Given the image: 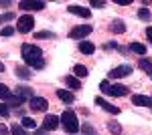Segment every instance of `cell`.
Wrapping results in <instances>:
<instances>
[{
    "mask_svg": "<svg viewBox=\"0 0 152 135\" xmlns=\"http://www.w3.org/2000/svg\"><path fill=\"white\" fill-rule=\"evenodd\" d=\"M20 53H23V58H24V63H26L28 67H33V69H45L43 51H41L39 46L28 45V43H26V45H23Z\"/></svg>",
    "mask_w": 152,
    "mask_h": 135,
    "instance_id": "6da1fadb",
    "label": "cell"
},
{
    "mask_svg": "<svg viewBox=\"0 0 152 135\" xmlns=\"http://www.w3.org/2000/svg\"><path fill=\"white\" fill-rule=\"evenodd\" d=\"M59 121H61V125H63V127H65V131H67V133H77V131H79V121H77V115H75V113L73 111H63V115H61V119H59Z\"/></svg>",
    "mask_w": 152,
    "mask_h": 135,
    "instance_id": "7a4b0ae2",
    "label": "cell"
},
{
    "mask_svg": "<svg viewBox=\"0 0 152 135\" xmlns=\"http://www.w3.org/2000/svg\"><path fill=\"white\" fill-rule=\"evenodd\" d=\"M33 26H35V18H33L31 14H23V16L16 20V30H18V32H23V34L31 32V30H33Z\"/></svg>",
    "mask_w": 152,
    "mask_h": 135,
    "instance_id": "3957f363",
    "label": "cell"
},
{
    "mask_svg": "<svg viewBox=\"0 0 152 135\" xmlns=\"http://www.w3.org/2000/svg\"><path fill=\"white\" fill-rule=\"evenodd\" d=\"M28 107L33 109V113H43V111H47L49 101L43 99V97H33V99L28 101Z\"/></svg>",
    "mask_w": 152,
    "mask_h": 135,
    "instance_id": "277c9868",
    "label": "cell"
},
{
    "mask_svg": "<svg viewBox=\"0 0 152 135\" xmlns=\"http://www.w3.org/2000/svg\"><path fill=\"white\" fill-rule=\"evenodd\" d=\"M89 32H91V26H89V24H81V26L71 28L69 36H71V38H77V40H83V38H85Z\"/></svg>",
    "mask_w": 152,
    "mask_h": 135,
    "instance_id": "5b68a950",
    "label": "cell"
},
{
    "mask_svg": "<svg viewBox=\"0 0 152 135\" xmlns=\"http://www.w3.org/2000/svg\"><path fill=\"white\" fill-rule=\"evenodd\" d=\"M130 73H132V67L130 65H120V67L110 71V77L112 79H122V77H128Z\"/></svg>",
    "mask_w": 152,
    "mask_h": 135,
    "instance_id": "8992f818",
    "label": "cell"
},
{
    "mask_svg": "<svg viewBox=\"0 0 152 135\" xmlns=\"http://www.w3.org/2000/svg\"><path fill=\"white\" fill-rule=\"evenodd\" d=\"M95 105H99L102 109H105L107 113H114V115H118V113H120V109H118L116 105H112V103H107V101L104 99V97H95Z\"/></svg>",
    "mask_w": 152,
    "mask_h": 135,
    "instance_id": "52a82bcc",
    "label": "cell"
},
{
    "mask_svg": "<svg viewBox=\"0 0 152 135\" xmlns=\"http://www.w3.org/2000/svg\"><path fill=\"white\" fill-rule=\"evenodd\" d=\"M59 123H61V121H59V117H55V115H47V117L43 119V127H45L47 131H55L59 127Z\"/></svg>",
    "mask_w": 152,
    "mask_h": 135,
    "instance_id": "ba28073f",
    "label": "cell"
},
{
    "mask_svg": "<svg viewBox=\"0 0 152 135\" xmlns=\"http://www.w3.org/2000/svg\"><path fill=\"white\" fill-rule=\"evenodd\" d=\"M67 10H69L71 14L81 16V18H89V16H91V10H89V8H83V6H77V4H71Z\"/></svg>",
    "mask_w": 152,
    "mask_h": 135,
    "instance_id": "9c48e42d",
    "label": "cell"
},
{
    "mask_svg": "<svg viewBox=\"0 0 152 135\" xmlns=\"http://www.w3.org/2000/svg\"><path fill=\"white\" fill-rule=\"evenodd\" d=\"M132 103L138 105V107H152V97H146V95H134V97H132Z\"/></svg>",
    "mask_w": 152,
    "mask_h": 135,
    "instance_id": "30bf717a",
    "label": "cell"
},
{
    "mask_svg": "<svg viewBox=\"0 0 152 135\" xmlns=\"http://www.w3.org/2000/svg\"><path fill=\"white\" fill-rule=\"evenodd\" d=\"M18 6H20V8H23V10H43V8H45V2H20V4H18Z\"/></svg>",
    "mask_w": 152,
    "mask_h": 135,
    "instance_id": "8fae6325",
    "label": "cell"
},
{
    "mask_svg": "<svg viewBox=\"0 0 152 135\" xmlns=\"http://www.w3.org/2000/svg\"><path fill=\"white\" fill-rule=\"evenodd\" d=\"M16 97H20L23 101H24V99H28V101H31L35 95H33V91L28 89L26 85H20V87H16Z\"/></svg>",
    "mask_w": 152,
    "mask_h": 135,
    "instance_id": "7c38bea8",
    "label": "cell"
},
{
    "mask_svg": "<svg viewBox=\"0 0 152 135\" xmlns=\"http://www.w3.org/2000/svg\"><path fill=\"white\" fill-rule=\"evenodd\" d=\"M110 30L116 32V34H122V32H126V24H124V20L116 18V20H112V24H110Z\"/></svg>",
    "mask_w": 152,
    "mask_h": 135,
    "instance_id": "4fadbf2b",
    "label": "cell"
},
{
    "mask_svg": "<svg viewBox=\"0 0 152 135\" xmlns=\"http://www.w3.org/2000/svg\"><path fill=\"white\" fill-rule=\"evenodd\" d=\"M79 48H81L83 55H94L95 53V45L89 43V40H81V43H79Z\"/></svg>",
    "mask_w": 152,
    "mask_h": 135,
    "instance_id": "5bb4252c",
    "label": "cell"
},
{
    "mask_svg": "<svg viewBox=\"0 0 152 135\" xmlns=\"http://www.w3.org/2000/svg\"><path fill=\"white\" fill-rule=\"evenodd\" d=\"M57 97H59L63 103H73V101H75L73 93H69V91H65V89H59V91H57Z\"/></svg>",
    "mask_w": 152,
    "mask_h": 135,
    "instance_id": "9a60e30c",
    "label": "cell"
},
{
    "mask_svg": "<svg viewBox=\"0 0 152 135\" xmlns=\"http://www.w3.org/2000/svg\"><path fill=\"white\" fill-rule=\"evenodd\" d=\"M14 73H16L18 79H24V81H28L31 77H33V73H31L26 67H16V69H14Z\"/></svg>",
    "mask_w": 152,
    "mask_h": 135,
    "instance_id": "2e32d148",
    "label": "cell"
},
{
    "mask_svg": "<svg viewBox=\"0 0 152 135\" xmlns=\"http://www.w3.org/2000/svg\"><path fill=\"white\" fill-rule=\"evenodd\" d=\"M65 85H67V87H69V89H81V81H77L75 79V77H71V75H67V77H65Z\"/></svg>",
    "mask_w": 152,
    "mask_h": 135,
    "instance_id": "e0dca14e",
    "label": "cell"
},
{
    "mask_svg": "<svg viewBox=\"0 0 152 135\" xmlns=\"http://www.w3.org/2000/svg\"><path fill=\"white\" fill-rule=\"evenodd\" d=\"M138 67H140L146 75H152V63L148 58H140V61H138Z\"/></svg>",
    "mask_w": 152,
    "mask_h": 135,
    "instance_id": "ac0fdd59",
    "label": "cell"
},
{
    "mask_svg": "<svg viewBox=\"0 0 152 135\" xmlns=\"http://www.w3.org/2000/svg\"><path fill=\"white\" fill-rule=\"evenodd\" d=\"M73 75L79 77V79L87 77V67H83V65H75V67H73Z\"/></svg>",
    "mask_w": 152,
    "mask_h": 135,
    "instance_id": "d6986e66",
    "label": "cell"
},
{
    "mask_svg": "<svg viewBox=\"0 0 152 135\" xmlns=\"http://www.w3.org/2000/svg\"><path fill=\"white\" fill-rule=\"evenodd\" d=\"M130 51L136 53V55H146V46L140 45V43H132V45H130Z\"/></svg>",
    "mask_w": 152,
    "mask_h": 135,
    "instance_id": "ffe728a7",
    "label": "cell"
},
{
    "mask_svg": "<svg viewBox=\"0 0 152 135\" xmlns=\"http://www.w3.org/2000/svg\"><path fill=\"white\" fill-rule=\"evenodd\" d=\"M10 97H12L10 89H8L6 85H2V83H0V99H2V101H8Z\"/></svg>",
    "mask_w": 152,
    "mask_h": 135,
    "instance_id": "44dd1931",
    "label": "cell"
},
{
    "mask_svg": "<svg viewBox=\"0 0 152 135\" xmlns=\"http://www.w3.org/2000/svg\"><path fill=\"white\" fill-rule=\"evenodd\" d=\"M10 133H12V135H28V133H26V129H24L23 125H16V123L12 125Z\"/></svg>",
    "mask_w": 152,
    "mask_h": 135,
    "instance_id": "7402d4cb",
    "label": "cell"
},
{
    "mask_svg": "<svg viewBox=\"0 0 152 135\" xmlns=\"http://www.w3.org/2000/svg\"><path fill=\"white\" fill-rule=\"evenodd\" d=\"M138 18H140L142 22H148V18H150V12H148V8H146V6L138 10Z\"/></svg>",
    "mask_w": 152,
    "mask_h": 135,
    "instance_id": "603a6c76",
    "label": "cell"
},
{
    "mask_svg": "<svg viewBox=\"0 0 152 135\" xmlns=\"http://www.w3.org/2000/svg\"><path fill=\"white\" fill-rule=\"evenodd\" d=\"M23 127H24V129H35L37 121H35V119H31V117H24V119H23Z\"/></svg>",
    "mask_w": 152,
    "mask_h": 135,
    "instance_id": "cb8c5ba5",
    "label": "cell"
},
{
    "mask_svg": "<svg viewBox=\"0 0 152 135\" xmlns=\"http://www.w3.org/2000/svg\"><path fill=\"white\" fill-rule=\"evenodd\" d=\"M107 129H110V131H112L114 135H120V133H122V127H120V125H118L116 121H112V123L107 125Z\"/></svg>",
    "mask_w": 152,
    "mask_h": 135,
    "instance_id": "d4e9b609",
    "label": "cell"
},
{
    "mask_svg": "<svg viewBox=\"0 0 152 135\" xmlns=\"http://www.w3.org/2000/svg\"><path fill=\"white\" fill-rule=\"evenodd\" d=\"M6 103H8V105H12V107H16V105H20V103H23V99H20V97H16V95H12Z\"/></svg>",
    "mask_w": 152,
    "mask_h": 135,
    "instance_id": "484cf974",
    "label": "cell"
},
{
    "mask_svg": "<svg viewBox=\"0 0 152 135\" xmlns=\"http://www.w3.org/2000/svg\"><path fill=\"white\" fill-rule=\"evenodd\" d=\"M35 36H37V38H53L55 34L51 32V30H43V32H37Z\"/></svg>",
    "mask_w": 152,
    "mask_h": 135,
    "instance_id": "4316f807",
    "label": "cell"
},
{
    "mask_svg": "<svg viewBox=\"0 0 152 135\" xmlns=\"http://www.w3.org/2000/svg\"><path fill=\"white\" fill-rule=\"evenodd\" d=\"M0 34H2V36H12V34H14V26H4Z\"/></svg>",
    "mask_w": 152,
    "mask_h": 135,
    "instance_id": "83f0119b",
    "label": "cell"
},
{
    "mask_svg": "<svg viewBox=\"0 0 152 135\" xmlns=\"http://www.w3.org/2000/svg\"><path fill=\"white\" fill-rule=\"evenodd\" d=\"M12 18H14V14H12V12H8V14H2V16H0V22H6V20H12Z\"/></svg>",
    "mask_w": 152,
    "mask_h": 135,
    "instance_id": "f1b7e54d",
    "label": "cell"
},
{
    "mask_svg": "<svg viewBox=\"0 0 152 135\" xmlns=\"http://www.w3.org/2000/svg\"><path fill=\"white\" fill-rule=\"evenodd\" d=\"M0 115H2V117H8V115H10V111H8L6 105H0Z\"/></svg>",
    "mask_w": 152,
    "mask_h": 135,
    "instance_id": "f546056e",
    "label": "cell"
},
{
    "mask_svg": "<svg viewBox=\"0 0 152 135\" xmlns=\"http://www.w3.org/2000/svg\"><path fill=\"white\" fill-rule=\"evenodd\" d=\"M91 6H97V8H102V6H105L104 0H91Z\"/></svg>",
    "mask_w": 152,
    "mask_h": 135,
    "instance_id": "4dcf8cb0",
    "label": "cell"
},
{
    "mask_svg": "<svg viewBox=\"0 0 152 135\" xmlns=\"http://www.w3.org/2000/svg\"><path fill=\"white\" fill-rule=\"evenodd\" d=\"M146 36H148V40L152 43V26H148V28H146Z\"/></svg>",
    "mask_w": 152,
    "mask_h": 135,
    "instance_id": "1f68e13d",
    "label": "cell"
},
{
    "mask_svg": "<svg viewBox=\"0 0 152 135\" xmlns=\"http://www.w3.org/2000/svg\"><path fill=\"white\" fill-rule=\"evenodd\" d=\"M0 135H8V129L4 125H0Z\"/></svg>",
    "mask_w": 152,
    "mask_h": 135,
    "instance_id": "d6a6232c",
    "label": "cell"
},
{
    "mask_svg": "<svg viewBox=\"0 0 152 135\" xmlns=\"http://www.w3.org/2000/svg\"><path fill=\"white\" fill-rule=\"evenodd\" d=\"M47 133V129H41V131H37V135H45Z\"/></svg>",
    "mask_w": 152,
    "mask_h": 135,
    "instance_id": "836d02e7",
    "label": "cell"
},
{
    "mask_svg": "<svg viewBox=\"0 0 152 135\" xmlns=\"http://www.w3.org/2000/svg\"><path fill=\"white\" fill-rule=\"evenodd\" d=\"M0 73H4V65L2 63H0Z\"/></svg>",
    "mask_w": 152,
    "mask_h": 135,
    "instance_id": "e575fe53",
    "label": "cell"
}]
</instances>
